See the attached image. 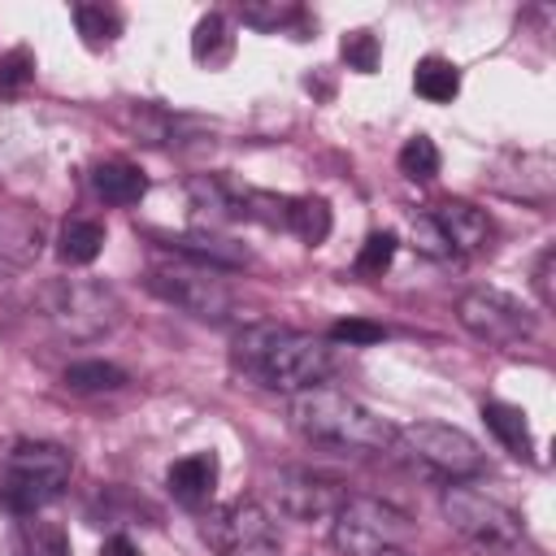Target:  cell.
Masks as SVG:
<instances>
[{"instance_id":"10","label":"cell","mask_w":556,"mask_h":556,"mask_svg":"<svg viewBox=\"0 0 556 556\" xmlns=\"http://www.w3.org/2000/svg\"><path fill=\"white\" fill-rule=\"evenodd\" d=\"M456 317H460V326L473 339H482L491 348H517V343L534 339V330H539V321H534L530 308H521L513 295L491 291V287L465 291L460 304H456Z\"/></svg>"},{"instance_id":"31","label":"cell","mask_w":556,"mask_h":556,"mask_svg":"<svg viewBox=\"0 0 556 556\" xmlns=\"http://www.w3.org/2000/svg\"><path fill=\"white\" fill-rule=\"evenodd\" d=\"M239 17H243V26H252V30H287V26H295L300 17H304V9L300 4H291V0H269V4H243L239 9Z\"/></svg>"},{"instance_id":"21","label":"cell","mask_w":556,"mask_h":556,"mask_svg":"<svg viewBox=\"0 0 556 556\" xmlns=\"http://www.w3.org/2000/svg\"><path fill=\"white\" fill-rule=\"evenodd\" d=\"M191 56L208 70H222L230 56H235V35H230V22L222 13H204L191 30Z\"/></svg>"},{"instance_id":"20","label":"cell","mask_w":556,"mask_h":556,"mask_svg":"<svg viewBox=\"0 0 556 556\" xmlns=\"http://www.w3.org/2000/svg\"><path fill=\"white\" fill-rule=\"evenodd\" d=\"M482 421L486 430L517 456V460H530L534 456V434H530V421L517 404H504V400H486L482 404Z\"/></svg>"},{"instance_id":"2","label":"cell","mask_w":556,"mask_h":556,"mask_svg":"<svg viewBox=\"0 0 556 556\" xmlns=\"http://www.w3.org/2000/svg\"><path fill=\"white\" fill-rule=\"evenodd\" d=\"M295 434L313 447H330L343 456H365V452H391L395 443V426L387 417H378L369 404H361L356 395L339 391V387H308L291 395L287 408Z\"/></svg>"},{"instance_id":"28","label":"cell","mask_w":556,"mask_h":556,"mask_svg":"<svg viewBox=\"0 0 556 556\" xmlns=\"http://www.w3.org/2000/svg\"><path fill=\"white\" fill-rule=\"evenodd\" d=\"M339 56H343L348 70H356V74H374L378 61H382V43H378L374 30L356 26V30H348V35L339 39Z\"/></svg>"},{"instance_id":"24","label":"cell","mask_w":556,"mask_h":556,"mask_svg":"<svg viewBox=\"0 0 556 556\" xmlns=\"http://www.w3.org/2000/svg\"><path fill=\"white\" fill-rule=\"evenodd\" d=\"M13 556H70V534L56 521H43L39 513L35 517H22Z\"/></svg>"},{"instance_id":"6","label":"cell","mask_w":556,"mask_h":556,"mask_svg":"<svg viewBox=\"0 0 556 556\" xmlns=\"http://www.w3.org/2000/svg\"><path fill=\"white\" fill-rule=\"evenodd\" d=\"M143 287L165 300L169 308L195 317V321H226L235 313V291L230 282L222 278V269H208V265H195V261H165V265H152Z\"/></svg>"},{"instance_id":"12","label":"cell","mask_w":556,"mask_h":556,"mask_svg":"<svg viewBox=\"0 0 556 556\" xmlns=\"http://www.w3.org/2000/svg\"><path fill=\"white\" fill-rule=\"evenodd\" d=\"M491 187L508 200L547 204L556 191V161L552 152H504L491 169Z\"/></svg>"},{"instance_id":"35","label":"cell","mask_w":556,"mask_h":556,"mask_svg":"<svg viewBox=\"0 0 556 556\" xmlns=\"http://www.w3.org/2000/svg\"><path fill=\"white\" fill-rule=\"evenodd\" d=\"M387 330L382 326H374V321H339V326H330V339L334 343H378Z\"/></svg>"},{"instance_id":"33","label":"cell","mask_w":556,"mask_h":556,"mask_svg":"<svg viewBox=\"0 0 556 556\" xmlns=\"http://www.w3.org/2000/svg\"><path fill=\"white\" fill-rule=\"evenodd\" d=\"M408 230H413V248H417L421 256H434V261H443V256H447V248H443V239H439V226L430 222V213H413Z\"/></svg>"},{"instance_id":"4","label":"cell","mask_w":556,"mask_h":556,"mask_svg":"<svg viewBox=\"0 0 556 556\" xmlns=\"http://www.w3.org/2000/svg\"><path fill=\"white\" fill-rule=\"evenodd\" d=\"M39 313L61 339L96 343L117 330L122 321V295L104 278H52L39 291Z\"/></svg>"},{"instance_id":"3","label":"cell","mask_w":556,"mask_h":556,"mask_svg":"<svg viewBox=\"0 0 556 556\" xmlns=\"http://www.w3.org/2000/svg\"><path fill=\"white\" fill-rule=\"evenodd\" d=\"M70 447L52 439H17L0 452V504L13 517H35L70 486Z\"/></svg>"},{"instance_id":"13","label":"cell","mask_w":556,"mask_h":556,"mask_svg":"<svg viewBox=\"0 0 556 556\" xmlns=\"http://www.w3.org/2000/svg\"><path fill=\"white\" fill-rule=\"evenodd\" d=\"M426 213H430V222L439 226V239H443L447 256H473V252H482V248L491 243V235H495L491 217H486L478 204H469V200H439V204H430Z\"/></svg>"},{"instance_id":"34","label":"cell","mask_w":556,"mask_h":556,"mask_svg":"<svg viewBox=\"0 0 556 556\" xmlns=\"http://www.w3.org/2000/svg\"><path fill=\"white\" fill-rule=\"evenodd\" d=\"M552 274H556V248H543L539 261H534V291H539V304L543 308H556V287H552Z\"/></svg>"},{"instance_id":"7","label":"cell","mask_w":556,"mask_h":556,"mask_svg":"<svg viewBox=\"0 0 556 556\" xmlns=\"http://www.w3.org/2000/svg\"><path fill=\"white\" fill-rule=\"evenodd\" d=\"M443 517L456 534H465L473 547H486V552H513L526 539V526L508 504H500L495 495L465 486V482H447Z\"/></svg>"},{"instance_id":"22","label":"cell","mask_w":556,"mask_h":556,"mask_svg":"<svg viewBox=\"0 0 556 556\" xmlns=\"http://www.w3.org/2000/svg\"><path fill=\"white\" fill-rule=\"evenodd\" d=\"M413 91L430 104H452L460 96V70L447 56H421L413 65Z\"/></svg>"},{"instance_id":"1","label":"cell","mask_w":556,"mask_h":556,"mask_svg":"<svg viewBox=\"0 0 556 556\" xmlns=\"http://www.w3.org/2000/svg\"><path fill=\"white\" fill-rule=\"evenodd\" d=\"M230 369H235V378H243L261 391L295 395V391L321 387L334 369V356H330V343L308 334V330H291V326H278V321H256V326H243L235 334Z\"/></svg>"},{"instance_id":"18","label":"cell","mask_w":556,"mask_h":556,"mask_svg":"<svg viewBox=\"0 0 556 556\" xmlns=\"http://www.w3.org/2000/svg\"><path fill=\"white\" fill-rule=\"evenodd\" d=\"M165 248L182 261H195V265H208V269H239L248 265V248L243 243H230L213 230H191V235H161Z\"/></svg>"},{"instance_id":"14","label":"cell","mask_w":556,"mask_h":556,"mask_svg":"<svg viewBox=\"0 0 556 556\" xmlns=\"http://www.w3.org/2000/svg\"><path fill=\"white\" fill-rule=\"evenodd\" d=\"M217 473H222V465L213 452H191L165 469V486L182 508H204L217 491Z\"/></svg>"},{"instance_id":"32","label":"cell","mask_w":556,"mask_h":556,"mask_svg":"<svg viewBox=\"0 0 556 556\" xmlns=\"http://www.w3.org/2000/svg\"><path fill=\"white\" fill-rule=\"evenodd\" d=\"M30 78H35V52L30 48H13L0 56V96L22 91Z\"/></svg>"},{"instance_id":"36","label":"cell","mask_w":556,"mask_h":556,"mask_svg":"<svg viewBox=\"0 0 556 556\" xmlns=\"http://www.w3.org/2000/svg\"><path fill=\"white\" fill-rule=\"evenodd\" d=\"M100 556H139V547H135L130 534H109L104 547H100Z\"/></svg>"},{"instance_id":"5","label":"cell","mask_w":556,"mask_h":556,"mask_svg":"<svg viewBox=\"0 0 556 556\" xmlns=\"http://www.w3.org/2000/svg\"><path fill=\"white\" fill-rule=\"evenodd\" d=\"M413 521L374 500V495H343L330 517V543L339 556H408Z\"/></svg>"},{"instance_id":"16","label":"cell","mask_w":556,"mask_h":556,"mask_svg":"<svg viewBox=\"0 0 556 556\" xmlns=\"http://www.w3.org/2000/svg\"><path fill=\"white\" fill-rule=\"evenodd\" d=\"M43 252V222L26 204H0V256L9 265H30Z\"/></svg>"},{"instance_id":"29","label":"cell","mask_w":556,"mask_h":556,"mask_svg":"<svg viewBox=\"0 0 556 556\" xmlns=\"http://www.w3.org/2000/svg\"><path fill=\"white\" fill-rule=\"evenodd\" d=\"M126 126H130L143 143H169V139L178 135V117H169V113L156 109V104H135V109L126 113Z\"/></svg>"},{"instance_id":"17","label":"cell","mask_w":556,"mask_h":556,"mask_svg":"<svg viewBox=\"0 0 556 556\" xmlns=\"http://www.w3.org/2000/svg\"><path fill=\"white\" fill-rule=\"evenodd\" d=\"M91 191L113 208H130V204H139L148 195V174L126 156H109V161H96Z\"/></svg>"},{"instance_id":"30","label":"cell","mask_w":556,"mask_h":556,"mask_svg":"<svg viewBox=\"0 0 556 556\" xmlns=\"http://www.w3.org/2000/svg\"><path fill=\"white\" fill-rule=\"evenodd\" d=\"M395 248H400L395 230H374L356 252V274L361 278H382V269H391V261H395Z\"/></svg>"},{"instance_id":"9","label":"cell","mask_w":556,"mask_h":556,"mask_svg":"<svg viewBox=\"0 0 556 556\" xmlns=\"http://www.w3.org/2000/svg\"><path fill=\"white\" fill-rule=\"evenodd\" d=\"M204 543L217 556H282L274 517L256 500H230L204 517Z\"/></svg>"},{"instance_id":"23","label":"cell","mask_w":556,"mask_h":556,"mask_svg":"<svg viewBox=\"0 0 556 556\" xmlns=\"http://www.w3.org/2000/svg\"><path fill=\"white\" fill-rule=\"evenodd\" d=\"M100 248H104V226L96 217H83V213L70 217L56 235V256L65 265H91L100 256Z\"/></svg>"},{"instance_id":"8","label":"cell","mask_w":556,"mask_h":556,"mask_svg":"<svg viewBox=\"0 0 556 556\" xmlns=\"http://www.w3.org/2000/svg\"><path fill=\"white\" fill-rule=\"evenodd\" d=\"M395 452H404L413 465H426L430 473L460 482L473 478L482 469V447L473 434H465L460 426H443V421H413V426H395Z\"/></svg>"},{"instance_id":"19","label":"cell","mask_w":556,"mask_h":556,"mask_svg":"<svg viewBox=\"0 0 556 556\" xmlns=\"http://www.w3.org/2000/svg\"><path fill=\"white\" fill-rule=\"evenodd\" d=\"M330 226H334V213H330V204L321 195H287L282 230H291L300 243L321 248L330 239Z\"/></svg>"},{"instance_id":"27","label":"cell","mask_w":556,"mask_h":556,"mask_svg":"<svg viewBox=\"0 0 556 556\" xmlns=\"http://www.w3.org/2000/svg\"><path fill=\"white\" fill-rule=\"evenodd\" d=\"M395 165H400V174H404L408 182H434V174H439V148H434V139H430V135L404 139Z\"/></svg>"},{"instance_id":"15","label":"cell","mask_w":556,"mask_h":556,"mask_svg":"<svg viewBox=\"0 0 556 556\" xmlns=\"http://www.w3.org/2000/svg\"><path fill=\"white\" fill-rule=\"evenodd\" d=\"M187 195H191V208L200 217V230H213V226H226V222H243V191H235L217 174L191 178Z\"/></svg>"},{"instance_id":"25","label":"cell","mask_w":556,"mask_h":556,"mask_svg":"<svg viewBox=\"0 0 556 556\" xmlns=\"http://www.w3.org/2000/svg\"><path fill=\"white\" fill-rule=\"evenodd\" d=\"M70 17H74V26H78L87 48H109L122 35V13L109 9V4H74Z\"/></svg>"},{"instance_id":"26","label":"cell","mask_w":556,"mask_h":556,"mask_svg":"<svg viewBox=\"0 0 556 556\" xmlns=\"http://www.w3.org/2000/svg\"><path fill=\"white\" fill-rule=\"evenodd\" d=\"M65 387L83 391V395H100V391H122L126 387V369L109 365V361H74L65 369Z\"/></svg>"},{"instance_id":"11","label":"cell","mask_w":556,"mask_h":556,"mask_svg":"<svg viewBox=\"0 0 556 556\" xmlns=\"http://www.w3.org/2000/svg\"><path fill=\"white\" fill-rule=\"evenodd\" d=\"M274 500L291 521H321V517H334V508L343 504V491L339 482L291 465L274 473Z\"/></svg>"}]
</instances>
